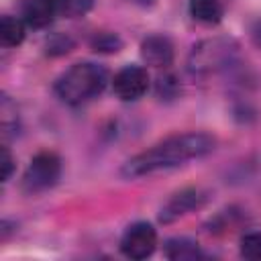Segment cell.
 Listing matches in <instances>:
<instances>
[{"label": "cell", "instance_id": "obj_1", "mask_svg": "<svg viewBox=\"0 0 261 261\" xmlns=\"http://www.w3.org/2000/svg\"><path fill=\"white\" fill-rule=\"evenodd\" d=\"M214 147H216V139L208 133L192 130V133L171 135L155 143L153 147L137 153L135 157H130L120 167V175H124L126 179H135V177L151 175L157 171H167V169L186 165L188 161L206 157L208 153L214 151Z\"/></svg>", "mask_w": 261, "mask_h": 261}, {"label": "cell", "instance_id": "obj_2", "mask_svg": "<svg viewBox=\"0 0 261 261\" xmlns=\"http://www.w3.org/2000/svg\"><path fill=\"white\" fill-rule=\"evenodd\" d=\"M108 84V71L92 61L73 63L55 82V94L69 106H82L98 98Z\"/></svg>", "mask_w": 261, "mask_h": 261}, {"label": "cell", "instance_id": "obj_3", "mask_svg": "<svg viewBox=\"0 0 261 261\" xmlns=\"http://www.w3.org/2000/svg\"><path fill=\"white\" fill-rule=\"evenodd\" d=\"M239 53V43L232 37H208L198 41L188 55L192 75H212L226 69Z\"/></svg>", "mask_w": 261, "mask_h": 261}, {"label": "cell", "instance_id": "obj_4", "mask_svg": "<svg viewBox=\"0 0 261 261\" xmlns=\"http://www.w3.org/2000/svg\"><path fill=\"white\" fill-rule=\"evenodd\" d=\"M59 175H61L59 155L53 151H41L27 165L20 186L27 194H41V192L53 188L59 181Z\"/></svg>", "mask_w": 261, "mask_h": 261}, {"label": "cell", "instance_id": "obj_5", "mask_svg": "<svg viewBox=\"0 0 261 261\" xmlns=\"http://www.w3.org/2000/svg\"><path fill=\"white\" fill-rule=\"evenodd\" d=\"M157 247V232L149 222H133L120 237V251L128 259H147Z\"/></svg>", "mask_w": 261, "mask_h": 261}, {"label": "cell", "instance_id": "obj_6", "mask_svg": "<svg viewBox=\"0 0 261 261\" xmlns=\"http://www.w3.org/2000/svg\"><path fill=\"white\" fill-rule=\"evenodd\" d=\"M112 90L124 102L139 100L149 90V73H147V69L141 67V65L122 67L120 71H116V75L112 80Z\"/></svg>", "mask_w": 261, "mask_h": 261}, {"label": "cell", "instance_id": "obj_7", "mask_svg": "<svg viewBox=\"0 0 261 261\" xmlns=\"http://www.w3.org/2000/svg\"><path fill=\"white\" fill-rule=\"evenodd\" d=\"M206 198H208L206 192H202L200 188H186V190L173 194L165 202V206L161 208L159 220L165 222V224L167 222H173V220H177V218H181V216H186V214L202 208L204 202H206Z\"/></svg>", "mask_w": 261, "mask_h": 261}, {"label": "cell", "instance_id": "obj_8", "mask_svg": "<svg viewBox=\"0 0 261 261\" xmlns=\"http://www.w3.org/2000/svg\"><path fill=\"white\" fill-rule=\"evenodd\" d=\"M141 57L147 65L167 67L173 61V45L165 35H149L141 43Z\"/></svg>", "mask_w": 261, "mask_h": 261}, {"label": "cell", "instance_id": "obj_9", "mask_svg": "<svg viewBox=\"0 0 261 261\" xmlns=\"http://www.w3.org/2000/svg\"><path fill=\"white\" fill-rule=\"evenodd\" d=\"M55 14H57L55 0H24L20 18L29 29H45L53 22Z\"/></svg>", "mask_w": 261, "mask_h": 261}, {"label": "cell", "instance_id": "obj_10", "mask_svg": "<svg viewBox=\"0 0 261 261\" xmlns=\"http://www.w3.org/2000/svg\"><path fill=\"white\" fill-rule=\"evenodd\" d=\"M188 10H190V16L202 24H216L222 20V14H224L222 0H190Z\"/></svg>", "mask_w": 261, "mask_h": 261}, {"label": "cell", "instance_id": "obj_11", "mask_svg": "<svg viewBox=\"0 0 261 261\" xmlns=\"http://www.w3.org/2000/svg\"><path fill=\"white\" fill-rule=\"evenodd\" d=\"M163 253H165L167 259H173V261H186V259H198V257H202V251H200L198 243L196 241H190L186 237H175V239L165 241Z\"/></svg>", "mask_w": 261, "mask_h": 261}, {"label": "cell", "instance_id": "obj_12", "mask_svg": "<svg viewBox=\"0 0 261 261\" xmlns=\"http://www.w3.org/2000/svg\"><path fill=\"white\" fill-rule=\"evenodd\" d=\"M24 31L27 24L22 18L4 14L0 20V43L4 47H18L24 41Z\"/></svg>", "mask_w": 261, "mask_h": 261}, {"label": "cell", "instance_id": "obj_13", "mask_svg": "<svg viewBox=\"0 0 261 261\" xmlns=\"http://www.w3.org/2000/svg\"><path fill=\"white\" fill-rule=\"evenodd\" d=\"M0 124H2V135L4 139H8L10 135L18 133V114H16V104L2 94V102H0Z\"/></svg>", "mask_w": 261, "mask_h": 261}, {"label": "cell", "instance_id": "obj_14", "mask_svg": "<svg viewBox=\"0 0 261 261\" xmlns=\"http://www.w3.org/2000/svg\"><path fill=\"white\" fill-rule=\"evenodd\" d=\"M55 6H57L59 16L77 18L90 12V8L94 6V0H55Z\"/></svg>", "mask_w": 261, "mask_h": 261}, {"label": "cell", "instance_id": "obj_15", "mask_svg": "<svg viewBox=\"0 0 261 261\" xmlns=\"http://www.w3.org/2000/svg\"><path fill=\"white\" fill-rule=\"evenodd\" d=\"M241 255L245 259L261 261V230H253L243 234L241 239Z\"/></svg>", "mask_w": 261, "mask_h": 261}, {"label": "cell", "instance_id": "obj_16", "mask_svg": "<svg viewBox=\"0 0 261 261\" xmlns=\"http://www.w3.org/2000/svg\"><path fill=\"white\" fill-rule=\"evenodd\" d=\"M120 41L114 35H102L100 39L94 41V49L96 51H118Z\"/></svg>", "mask_w": 261, "mask_h": 261}, {"label": "cell", "instance_id": "obj_17", "mask_svg": "<svg viewBox=\"0 0 261 261\" xmlns=\"http://www.w3.org/2000/svg\"><path fill=\"white\" fill-rule=\"evenodd\" d=\"M12 171H14V159L8 151V147L4 145L2 147V181H8L12 177Z\"/></svg>", "mask_w": 261, "mask_h": 261}, {"label": "cell", "instance_id": "obj_18", "mask_svg": "<svg viewBox=\"0 0 261 261\" xmlns=\"http://www.w3.org/2000/svg\"><path fill=\"white\" fill-rule=\"evenodd\" d=\"M253 37H255V41L261 45V22H259V24H257V29L253 31Z\"/></svg>", "mask_w": 261, "mask_h": 261}, {"label": "cell", "instance_id": "obj_19", "mask_svg": "<svg viewBox=\"0 0 261 261\" xmlns=\"http://www.w3.org/2000/svg\"><path fill=\"white\" fill-rule=\"evenodd\" d=\"M133 2H135V4H141V6H149L153 0H133Z\"/></svg>", "mask_w": 261, "mask_h": 261}]
</instances>
